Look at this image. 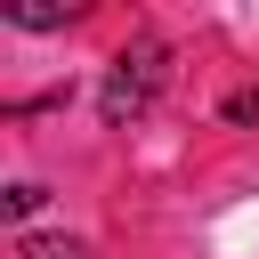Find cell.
I'll use <instances>...</instances> for the list:
<instances>
[{
	"label": "cell",
	"mask_w": 259,
	"mask_h": 259,
	"mask_svg": "<svg viewBox=\"0 0 259 259\" xmlns=\"http://www.w3.org/2000/svg\"><path fill=\"white\" fill-rule=\"evenodd\" d=\"M16 259H89V243H73V235H32Z\"/></svg>",
	"instance_id": "obj_3"
},
{
	"label": "cell",
	"mask_w": 259,
	"mask_h": 259,
	"mask_svg": "<svg viewBox=\"0 0 259 259\" xmlns=\"http://www.w3.org/2000/svg\"><path fill=\"white\" fill-rule=\"evenodd\" d=\"M0 16H8V24H32V32H49V24H65L73 8H40V0H8Z\"/></svg>",
	"instance_id": "obj_2"
},
{
	"label": "cell",
	"mask_w": 259,
	"mask_h": 259,
	"mask_svg": "<svg viewBox=\"0 0 259 259\" xmlns=\"http://www.w3.org/2000/svg\"><path fill=\"white\" fill-rule=\"evenodd\" d=\"M154 97H162V49H154V40H138V49H121V57H113V73H105V89H97V113H105L113 130H130Z\"/></svg>",
	"instance_id": "obj_1"
},
{
	"label": "cell",
	"mask_w": 259,
	"mask_h": 259,
	"mask_svg": "<svg viewBox=\"0 0 259 259\" xmlns=\"http://www.w3.org/2000/svg\"><path fill=\"white\" fill-rule=\"evenodd\" d=\"M32 210H40V186L16 178V186H8V219H32Z\"/></svg>",
	"instance_id": "obj_4"
},
{
	"label": "cell",
	"mask_w": 259,
	"mask_h": 259,
	"mask_svg": "<svg viewBox=\"0 0 259 259\" xmlns=\"http://www.w3.org/2000/svg\"><path fill=\"white\" fill-rule=\"evenodd\" d=\"M227 121H259V89H235L227 97Z\"/></svg>",
	"instance_id": "obj_5"
}]
</instances>
